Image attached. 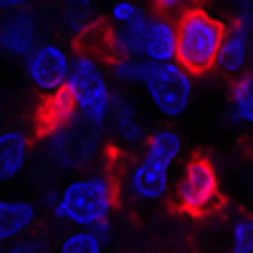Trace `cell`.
Here are the masks:
<instances>
[{"instance_id":"obj_10","label":"cell","mask_w":253,"mask_h":253,"mask_svg":"<svg viewBox=\"0 0 253 253\" xmlns=\"http://www.w3.org/2000/svg\"><path fill=\"white\" fill-rule=\"evenodd\" d=\"M107 129L112 132L114 142L119 150H139L144 137H147V129H144V119H142V112L134 104V99L124 91H114V99H112V114H109V126Z\"/></svg>"},{"instance_id":"obj_14","label":"cell","mask_w":253,"mask_h":253,"mask_svg":"<svg viewBox=\"0 0 253 253\" xmlns=\"http://www.w3.org/2000/svg\"><path fill=\"white\" fill-rule=\"evenodd\" d=\"M31 160V137L23 129H0V182H10Z\"/></svg>"},{"instance_id":"obj_17","label":"cell","mask_w":253,"mask_h":253,"mask_svg":"<svg viewBox=\"0 0 253 253\" xmlns=\"http://www.w3.org/2000/svg\"><path fill=\"white\" fill-rule=\"evenodd\" d=\"M147 69H150V61L139 56H109L107 61V71L119 86H142Z\"/></svg>"},{"instance_id":"obj_11","label":"cell","mask_w":253,"mask_h":253,"mask_svg":"<svg viewBox=\"0 0 253 253\" xmlns=\"http://www.w3.org/2000/svg\"><path fill=\"white\" fill-rule=\"evenodd\" d=\"M177 51V26L172 15L165 13H150L142 31V43H139V58L150 63H165L175 61Z\"/></svg>"},{"instance_id":"obj_22","label":"cell","mask_w":253,"mask_h":253,"mask_svg":"<svg viewBox=\"0 0 253 253\" xmlns=\"http://www.w3.org/2000/svg\"><path fill=\"white\" fill-rule=\"evenodd\" d=\"M144 13V8L137 0H117L109 8V26H119V23H129V20L139 18Z\"/></svg>"},{"instance_id":"obj_25","label":"cell","mask_w":253,"mask_h":253,"mask_svg":"<svg viewBox=\"0 0 253 253\" xmlns=\"http://www.w3.org/2000/svg\"><path fill=\"white\" fill-rule=\"evenodd\" d=\"M91 230H94V233H96L104 243H107V241L112 238V233H114V223H112V218H109V220H101V223H96Z\"/></svg>"},{"instance_id":"obj_4","label":"cell","mask_w":253,"mask_h":253,"mask_svg":"<svg viewBox=\"0 0 253 253\" xmlns=\"http://www.w3.org/2000/svg\"><path fill=\"white\" fill-rule=\"evenodd\" d=\"M46 155L48 160L61 167V170H81L91 165L101 152V134L94 126L84 124L76 117H69L63 122L46 124Z\"/></svg>"},{"instance_id":"obj_19","label":"cell","mask_w":253,"mask_h":253,"mask_svg":"<svg viewBox=\"0 0 253 253\" xmlns=\"http://www.w3.org/2000/svg\"><path fill=\"white\" fill-rule=\"evenodd\" d=\"M91 10H94V0H66L63 8V26L71 33H86L91 28Z\"/></svg>"},{"instance_id":"obj_21","label":"cell","mask_w":253,"mask_h":253,"mask_svg":"<svg viewBox=\"0 0 253 253\" xmlns=\"http://www.w3.org/2000/svg\"><path fill=\"white\" fill-rule=\"evenodd\" d=\"M3 253H53V246L48 243L46 236L26 233V236H20V238L5 243Z\"/></svg>"},{"instance_id":"obj_20","label":"cell","mask_w":253,"mask_h":253,"mask_svg":"<svg viewBox=\"0 0 253 253\" xmlns=\"http://www.w3.org/2000/svg\"><path fill=\"white\" fill-rule=\"evenodd\" d=\"M228 253H253V215H243L230 223Z\"/></svg>"},{"instance_id":"obj_29","label":"cell","mask_w":253,"mask_h":253,"mask_svg":"<svg viewBox=\"0 0 253 253\" xmlns=\"http://www.w3.org/2000/svg\"><path fill=\"white\" fill-rule=\"evenodd\" d=\"M0 253H3V246H0Z\"/></svg>"},{"instance_id":"obj_3","label":"cell","mask_w":253,"mask_h":253,"mask_svg":"<svg viewBox=\"0 0 253 253\" xmlns=\"http://www.w3.org/2000/svg\"><path fill=\"white\" fill-rule=\"evenodd\" d=\"M177 51L175 61L193 76H203L215 69V56L225 33V23L203 5H193L175 18Z\"/></svg>"},{"instance_id":"obj_26","label":"cell","mask_w":253,"mask_h":253,"mask_svg":"<svg viewBox=\"0 0 253 253\" xmlns=\"http://www.w3.org/2000/svg\"><path fill=\"white\" fill-rule=\"evenodd\" d=\"M31 0H0V13H10V10H20L28 8Z\"/></svg>"},{"instance_id":"obj_9","label":"cell","mask_w":253,"mask_h":253,"mask_svg":"<svg viewBox=\"0 0 253 253\" xmlns=\"http://www.w3.org/2000/svg\"><path fill=\"white\" fill-rule=\"evenodd\" d=\"M41 43V23L28 8L3 13L0 18V51L13 58H26Z\"/></svg>"},{"instance_id":"obj_18","label":"cell","mask_w":253,"mask_h":253,"mask_svg":"<svg viewBox=\"0 0 253 253\" xmlns=\"http://www.w3.org/2000/svg\"><path fill=\"white\" fill-rule=\"evenodd\" d=\"M104 243L91 228H71L56 246L53 253H104Z\"/></svg>"},{"instance_id":"obj_1","label":"cell","mask_w":253,"mask_h":253,"mask_svg":"<svg viewBox=\"0 0 253 253\" xmlns=\"http://www.w3.org/2000/svg\"><path fill=\"white\" fill-rule=\"evenodd\" d=\"M114 91L117 89L107 71V61L96 51L79 48L71 53V71L63 86V96L69 99L76 119L99 132H107Z\"/></svg>"},{"instance_id":"obj_23","label":"cell","mask_w":253,"mask_h":253,"mask_svg":"<svg viewBox=\"0 0 253 253\" xmlns=\"http://www.w3.org/2000/svg\"><path fill=\"white\" fill-rule=\"evenodd\" d=\"M152 8L157 13H165V15H180L182 10L198 5V0H150Z\"/></svg>"},{"instance_id":"obj_8","label":"cell","mask_w":253,"mask_h":253,"mask_svg":"<svg viewBox=\"0 0 253 253\" xmlns=\"http://www.w3.org/2000/svg\"><path fill=\"white\" fill-rule=\"evenodd\" d=\"M23 69L31 86L43 99H53L66 86V79L71 71V53L63 43L41 41L23 58Z\"/></svg>"},{"instance_id":"obj_5","label":"cell","mask_w":253,"mask_h":253,"mask_svg":"<svg viewBox=\"0 0 253 253\" xmlns=\"http://www.w3.org/2000/svg\"><path fill=\"white\" fill-rule=\"evenodd\" d=\"M142 91L147 104L162 119H177L187 112L195 91V76L182 69L177 61L150 63L142 81Z\"/></svg>"},{"instance_id":"obj_13","label":"cell","mask_w":253,"mask_h":253,"mask_svg":"<svg viewBox=\"0 0 253 253\" xmlns=\"http://www.w3.org/2000/svg\"><path fill=\"white\" fill-rule=\"evenodd\" d=\"M36 220H38V208L31 200L0 198V246L31 233Z\"/></svg>"},{"instance_id":"obj_2","label":"cell","mask_w":253,"mask_h":253,"mask_svg":"<svg viewBox=\"0 0 253 253\" xmlns=\"http://www.w3.org/2000/svg\"><path fill=\"white\" fill-rule=\"evenodd\" d=\"M119 182L109 170H94L86 175L71 177L63 187L48 213L53 220L71 228H94L101 220H109L119 205Z\"/></svg>"},{"instance_id":"obj_27","label":"cell","mask_w":253,"mask_h":253,"mask_svg":"<svg viewBox=\"0 0 253 253\" xmlns=\"http://www.w3.org/2000/svg\"><path fill=\"white\" fill-rule=\"evenodd\" d=\"M230 3H236V5H238V3H243V0H230Z\"/></svg>"},{"instance_id":"obj_15","label":"cell","mask_w":253,"mask_h":253,"mask_svg":"<svg viewBox=\"0 0 253 253\" xmlns=\"http://www.w3.org/2000/svg\"><path fill=\"white\" fill-rule=\"evenodd\" d=\"M139 150L144 157H150L165 167H175L185 152V142H182L180 132H175L172 126H160V129L147 132Z\"/></svg>"},{"instance_id":"obj_28","label":"cell","mask_w":253,"mask_h":253,"mask_svg":"<svg viewBox=\"0 0 253 253\" xmlns=\"http://www.w3.org/2000/svg\"><path fill=\"white\" fill-rule=\"evenodd\" d=\"M0 129H3V117H0Z\"/></svg>"},{"instance_id":"obj_16","label":"cell","mask_w":253,"mask_h":253,"mask_svg":"<svg viewBox=\"0 0 253 253\" xmlns=\"http://www.w3.org/2000/svg\"><path fill=\"white\" fill-rule=\"evenodd\" d=\"M230 122L236 126H253V71L236 76L230 86Z\"/></svg>"},{"instance_id":"obj_12","label":"cell","mask_w":253,"mask_h":253,"mask_svg":"<svg viewBox=\"0 0 253 253\" xmlns=\"http://www.w3.org/2000/svg\"><path fill=\"white\" fill-rule=\"evenodd\" d=\"M251 58H253V33H248L238 23L225 26L215 56V69L225 76H241L243 71H248Z\"/></svg>"},{"instance_id":"obj_6","label":"cell","mask_w":253,"mask_h":253,"mask_svg":"<svg viewBox=\"0 0 253 253\" xmlns=\"http://www.w3.org/2000/svg\"><path fill=\"white\" fill-rule=\"evenodd\" d=\"M172 198L177 210L187 215H208L220 203L218 172L208 157H190L182 167L177 182L172 185Z\"/></svg>"},{"instance_id":"obj_24","label":"cell","mask_w":253,"mask_h":253,"mask_svg":"<svg viewBox=\"0 0 253 253\" xmlns=\"http://www.w3.org/2000/svg\"><path fill=\"white\" fill-rule=\"evenodd\" d=\"M233 23H238L241 28H246L248 33H253V0H243V3L236 5Z\"/></svg>"},{"instance_id":"obj_7","label":"cell","mask_w":253,"mask_h":253,"mask_svg":"<svg viewBox=\"0 0 253 253\" xmlns=\"http://www.w3.org/2000/svg\"><path fill=\"white\" fill-rule=\"evenodd\" d=\"M119 193H124L129 200L142 205L165 203L172 195V167H165L150 157H134L122 167L119 175Z\"/></svg>"}]
</instances>
